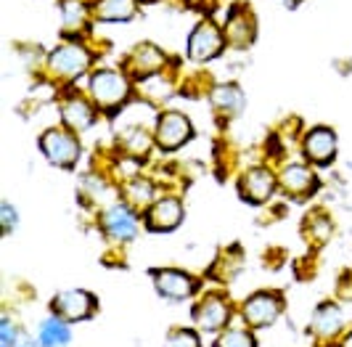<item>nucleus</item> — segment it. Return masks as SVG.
<instances>
[{"mask_svg":"<svg viewBox=\"0 0 352 347\" xmlns=\"http://www.w3.org/2000/svg\"><path fill=\"white\" fill-rule=\"evenodd\" d=\"M88 90L98 109H117L130 96V77L117 70H98L93 72Z\"/></svg>","mask_w":352,"mask_h":347,"instance_id":"nucleus-1","label":"nucleus"},{"mask_svg":"<svg viewBox=\"0 0 352 347\" xmlns=\"http://www.w3.org/2000/svg\"><path fill=\"white\" fill-rule=\"evenodd\" d=\"M40 151L45 154L48 162L58 165V167H74L77 159L82 154L80 149V138L74 136L69 127H51L40 136Z\"/></svg>","mask_w":352,"mask_h":347,"instance_id":"nucleus-2","label":"nucleus"},{"mask_svg":"<svg viewBox=\"0 0 352 347\" xmlns=\"http://www.w3.org/2000/svg\"><path fill=\"white\" fill-rule=\"evenodd\" d=\"M283 313V295L278 292H270V289H263V292H254L252 297H247L244 308H241V315H244V324L249 329H267L273 326Z\"/></svg>","mask_w":352,"mask_h":347,"instance_id":"nucleus-3","label":"nucleus"},{"mask_svg":"<svg viewBox=\"0 0 352 347\" xmlns=\"http://www.w3.org/2000/svg\"><path fill=\"white\" fill-rule=\"evenodd\" d=\"M90 51L85 45H74V43H67V45H58L56 51L48 56V74L58 83H69L74 77H80L82 72L90 67Z\"/></svg>","mask_w":352,"mask_h":347,"instance_id":"nucleus-4","label":"nucleus"},{"mask_svg":"<svg viewBox=\"0 0 352 347\" xmlns=\"http://www.w3.org/2000/svg\"><path fill=\"white\" fill-rule=\"evenodd\" d=\"M194 136V125L183 112H164L154 127V140L162 151H175Z\"/></svg>","mask_w":352,"mask_h":347,"instance_id":"nucleus-5","label":"nucleus"},{"mask_svg":"<svg viewBox=\"0 0 352 347\" xmlns=\"http://www.w3.org/2000/svg\"><path fill=\"white\" fill-rule=\"evenodd\" d=\"M223 48H226V32L212 19H201L188 37V56L194 61H210L220 56Z\"/></svg>","mask_w":352,"mask_h":347,"instance_id":"nucleus-6","label":"nucleus"},{"mask_svg":"<svg viewBox=\"0 0 352 347\" xmlns=\"http://www.w3.org/2000/svg\"><path fill=\"white\" fill-rule=\"evenodd\" d=\"M96 308H98V299L85 289H67V292L53 297V315H58L69 324L90 318Z\"/></svg>","mask_w":352,"mask_h":347,"instance_id":"nucleus-7","label":"nucleus"},{"mask_svg":"<svg viewBox=\"0 0 352 347\" xmlns=\"http://www.w3.org/2000/svg\"><path fill=\"white\" fill-rule=\"evenodd\" d=\"M151 278H154V286L157 292L164 299H173V302H183L196 292V278L180 268H159V271H151Z\"/></svg>","mask_w":352,"mask_h":347,"instance_id":"nucleus-8","label":"nucleus"},{"mask_svg":"<svg viewBox=\"0 0 352 347\" xmlns=\"http://www.w3.org/2000/svg\"><path fill=\"white\" fill-rule=\"evenodd\" d=\"M278 186V178L267 167H252L239 178V193L249 204H265Z\"/></svg>","mask_w":352,"mask_h":347,"instance_id":"nucleus-9","label":"nucleus"},{"mask_svg":"<svg viewBox=\"0 0 352 347\" xmlns=\"http://www.w3.org/2000/svg\"><path fill=\"white\" fill-rule=\"evenodd\" d=\"M167 56L159 51L154 43H141L135 45L130 56H124V74L133 80H143L148 74H157L164 67Z\"/></svg>","mask_w":352,"mask_h":347,"instance_id":"nucleus-10","label":"nucleus"},{"mask_svg":"<svg viewBox=\"0 0 352 347\" xmlns=\"http://www.w3.org/2000/svg\"><path fill=\"white\" fill-rule=\"evenodd\" d=\"M302 151L318 167L331 165L336 156V133L326 125H318L313 130H307L305 140H302Z\"/></svg>","mask_w":352,"mask_h":347,"instance_id":"nucleus-11","label":"nucleus"},{"mask_svg":"<svg viewBox=\"0 0 352 347\" xmlns=\"http://www.w3.org/2000/svg\"><path fill=\"white\" fill-rule=\"evenodd\" d=\"M141 220L130 204H114L104 212V231L114 242H133L138 236Z\"/></svg>","mask_w":352,"mask_h":347,"instance_id":"nucleus-12","label":"nucleus"},{"mask_svg":"<svg viewBox=\"0 0 352 347\" xmlns=\"http://www.w3.org/2000/svg\"><path fill=\"white\" fill-rule=\"evenodd\" d=\"M257 37V19L244 3H239L228 17L226 24V43L233 48H249Z\"/></svg>","mask_w":352,"mask_h":347,"instance_id":"nucleus-13","label":"nucleus"},{"mask_svg":"<svg viewBox=\"0 0 352 347\" xmlns=\"http://www.w3.org/2000/svg\"><path fill=\"white\" fill-rule=\"evenodd\" d=\"M191 315H194V321H196V326H199V329L214 334V331H223L226 326H228L230 308H228V302H226L223 297L210 295V297H204V299L196 305Z\"/></svg>","mask_w":352,"mask_h":347,"instance_id":"nucleus-14","label":"nucleus"},{"mask_svg":"<svg viewBox=\"0 0 352 347\" xmlns=\"http://www.w3.org/2000/svg\"><path fill=\"white\" fill-rule=\"evenodd\" d=\"M180 220H183V204L175 196H164L154 202L143 215V223L148 231H173L180 226Z\"/></svg>","mask_w":352,"mask_h":347,"instance_id":"nucleus-15","label":"nucleus"},{"mask_svg":"<svg viewBox=\"0 0 352 347\" xmlns=\"http://www.w3.org/2000/svg\"><path fill=\"white\" fill-rule=\"evenodd\" d=\"M278 186H281L289 196L302 199L305 193H310L316 189V175H313L310 167L292 162V165H286L281 173H278Z\"/></svg>","mask_w":352,"mask_h":347,"instance_id":"nucleus-16","label":"nucleus"},{"mask_svg":"<svg viewBox=\"0 0 352 347\" xmlns=\"http://www.w3.org/2000/svg\"><path fill=\"white\" fill-rule=\"evenodd\" d=\"M61 120H64V125H67L69 130L80 133V130H88L90 125H93L96 112H93L90 101L80 98V96H74V98H69L67 104L61 106Z\"/></svg>","mask_w":352,"mask_h":347,"instance_id":"nucleus-17","label":"nucleus"},{"mask_svg":"<svg viewBox=\"0 0 352 347\" xmlns=\"http://www.w3.org/2000/svg\"><path fill=\"white\" fill-rule=\"evenodd\" d=\"M72 339V329L69 321L58 318V315H51L40 324L37 329V345L40 347H67Z\"/></svg>","mask_w":352,"mask_h":347,"instance_id":"nucleus-18","label":"nucleus"},{"mask_svg":"<svg viewBox=\"0 0 352 347\" xmlns=\"http://www.w3.org/2000/svg\"><path fill=\"white\" fill-rule=\"evenodd\" d=\"M93 11L101 21H127L138 14V0H96Z\"/></svg>","mask_w":352,"mask_h":347,"instance_id":"nucleus-19","label":"nucleus"},{"mask_svg":"<svg viewBox=\"0 0 352 347\" xmlns=\"http://www.w3.org/2000/svg\"><path fill=\"white\" fill-rule=\"evenodd\" d=\"M342 311L336 308L334 302H326V305H320L316 311V315H313V329H316V334H320V337H334V334H339L342 331Z\"/></svg>","mask_w":352,"mask_h":347,"instance_id":"nucleus-20","label":"nucleus"},{"mask_svg":"<svg viewBox=\"0 0 352 347\" xmlns=\"http://www.w3.org/2000/svg\"><path fill=\"white\" fill-rule=\"evenodd\" d=\"M212 104L217 106L223 114H236L244 106V96L236 85H220L212 90Z\"/></svg>","mask_w":352,"mask_h":347,"instance_id":"nucleus-21","label":"nucleus"},{"mask_svg":"<svg viewBox=\"0 0 352 347\" xmlns=\"http://www.w3.org/2000/svg\"><path fill=\"white\" fill-rule=\"evenodd\" d=\"M214 347H257V339L247 329H223L214 339Z\"/></svg>","mask_w":352,"mask_h":347,"instance_id":"nucleus-22","label":"nucleus"},{"mask_svg":"<svg viewBox=\"0 0 352 347\" xmlns=\"http://www.w3.org/2000/svg\"><path fill=\"white\" fill-rule=\"evenodd\" d=\"M61 17H64V24H67V30H77L85 17H88V8L80 3V0H64L61 3Z\"/></svg>","mask_w":352,"mask_h":347,"instance_id":"nucleus-23","label":"nucleus"},{"mask_svg":"<svg viewBox=\"0 0 352 347\" xmlns=\"http://www.w3.org/2000/svg\"><path fill=\"white\" fill-rule=\"evenodd\" d=\"M127 196H130V202L133 204H151L154 202V186L148 183V180H143V178H138V180H133L130 186H127Z\"/></svg>","mask_w":352,"mask_h":347,"instance_id":"nucleus-24","label":"nucleus"},{"mask_svg":"<svg viewBox=\"0 0 352 347\" xmlns=\"http://www.w3.org/2000/svg\"><path fill=\"white\" fill-rule=\"evenodd\" d=\"M164 347H201V339L194 329H173L164 339Z\"/></svg>","mask_w":352,"mask_h":347,"instance_id":"nucleus-25","label":"nucleus"},{"mask_svg":"<svg viewBox=\"0 0 352 347\" xmlns=\"http://www.w3.org/2000/svg\"><path fill=\"white\" fill-rule=\"evenodd\" d=\"M0 342L3 347H16V326L11 324V318H0Z\"/></svg>","mask_w":352,"mask_h":347,"instance_id":"nucleus-26","label":"nucleus"},{"mask_svg":"<svg viewBox=\"0 0 352 347\" xmlns=\"http://www.w3.org/2000/svg\"><path fill=\"white\" fill-rule=\"evenodd\" d=\"M0 218H3V231L8 233V231H14L16 226V209L11 207L8 202H3V207H0Z\"/></svg>","mask_w":352,"mask_h":347,"instance_id":"nucleus-27","label":"nucleus"},{"mask_svg":"<svg viewBox=\"0 0 352 347\" xmlns=\"http://www.w3.org/2000/svg\"><path fill=\"white\" fill-rule=\"evenodd\" d=\"M278 3H283L286 8H297L300 6V0H278Z\"/></svg>","mask_w":352,"mask_h":347,"instance_id":"nucleus-28","label":"nucleus"},{"mask_svg":"<svg viewBox=\"0 0 352 347\" xmlns=\"http://www.w3.org/2000/svg\"><path fill=\"white\" fill-rule=\"evenodd\" d=\"M339 347H352V331L344 337V339H342V345H339Z\"/></svg>","mask_w":352,"mask_h":347,"instance_id":"nucleus-29","label":"nucleus"},{"mask_svg":"<svg viewBox=\"0 0 352 347\" xmlns=\"http://www.w3.org/2000/svg\"><path fill=\"white\" fill-rule=\"evenodd\" d=\"M19 347H40V345H37V342H27V339H24V342H19Z\"/></svg>","mask_w":352,"mask_h":347,"instance_id":"nucleus-30","label":"nucleus"}]
</instances>
